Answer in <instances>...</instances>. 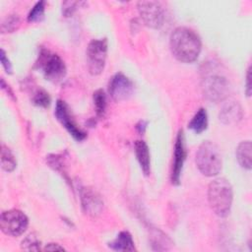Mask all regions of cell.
Returning <instances> with one entry per match:
<instances>
[{
    "mask_svg": "<svg viewBox=\"0 0 252 252\" xmlns=\"http://www.w3.org/2000/svg\"><path fill=\"white\" fill-rule=\"evenodd\" d=\"M172 55L180 62L192 63L201 52L202 43L199 35L186 27L176 28L169 38Z\"/></svg>",
    "mask_w": 252,
    "mask_h": 252,
    "instance_id": "6da1fadb",
    "label": "cell"
},
{
    "mask_svg": "<svg viewBox=\"0 0 252 252\" xmlns=\"http://www.w3.org/2000/svg\"><path fill=\"white\" fill-rule=\"evenodd\" d=\"M232 187L228 180L222 177L214 179L208 187V201L213 212L220 217H226L232 204Z\"/></svg>",
    "mask_w": 252,
    "mask_h": 252,
    "instance_id": "7a4b0ae2",
    "label": "cell"
},
{
    "mask_svg": "<svg viewBox=\"0 0 252 252\" xmlns=\"http://www.w3.org/2000/svg\"><path fill=\"white\" fill-rule=\"evenodd\" d=\"M195 160L200 172L209 177L218 175L222 167L220 151L211 141H205L199 146Z\"/></svg>",
    "mask_w": 252,
    "mask_h": 252,
    "instance_id": "3957f363",
    "label": "cell"
},
{
    "mask_svg": "<svg viewBox=\"0 0 252 252\" xmlns=\"http://www.w3.org/2000/svg\"><path fill=\"white\" fill-rule=\"evenodd\" d=\"M36 65L42 71L46 80L50 82L58 83L66 75V66L61 57L44 48L39 52Z\"/></svg>",
    "mask_w": 252,
    "mask_h": 252,
    "instance_id": "277c9868",
    "label": "cell"
},
{
    "mask_svg": "<svg viewBox=\"0 0 252 252\" xmlns=\"http://www.w3.org/2000/svg\"><path fill=\"white\" fill-rule=\"evenodd\" d=\"M107 54V40L105 38L93 39L87 47V64L92 75H99L104 68Z\"/></svg>",
    "mask_w": 252,
    "mask_h": 252,
    "instance_id": "5b68a950",
    "label": "cell"
},
{
    "mask_svg": "<svg viewBox=\"0 0 252 252\" xmlns=\"http://www.w3.org/2000/svg\"><path fill=\"white\" fill-rule=\"evenodd\" d=\"M29 225L28 217L20 210H9L1 214L0 227L1 230L11 236H20Z\"/></svg>",
    "mask_w": 252,
    "mask_h": 252,
    "instance_id": "8992f818",
    "label": "cell"
},
{
    "mask_svg": "<svg viewBox=\"0 0 252 252\" xmlns=\"http://www.w3.org/2000/svg\"><path fill=\"white\" fill-rule=\"evenodd\" d=\"M204 96L213 102L223 100L229 92L227 80L220 75H211L204 78L202 83Z\"/></svg>",
    "mask_w": 252,
    "mask_h": 252,
    "instance_id": "52a82bcc",
    "label": "cell"
},
{
    "mask_svg": "<svg viewBox=\"0 0 252 252\" xmlns=\"http://www.w3.org/2000/svg\"><path fill=\"white\" fill-rule=\"evenodd\" d=\"M139 14L146 26L152 29H159L164 21V11L159 2L140 1L138 2Z\"/></svg>",
    "mask_w": 252,
    "mask_h": 252,
    "instance_id": "ba28073f",
    "label": "cell"
},
{
    "mask_svg": "<svg viewBox=\"0 0 252 252\" xmlns=\"http://www.w3.org/2000/svg\"><path fill=\"white\" fill-rule=\"evenodd\" d=\"M134 92L132 81L122 73H117L111 77L108 83V93L115 101L128 99Z\"/></svg>",
    "mask_w": 252,
    "mask_h": 252,
    "instance_id": "9c48e42d",
    "label": "cell"
},
{
    "mask_svg": "<svg viewBox=\"0 0 252 252\" xmlns=\"http://www.w3.org/2000/svg\"><path fill=\"white\" fill-rule=\"evenodd\" d=\"M58 121L65 127V129L69 132V134L77 141H83L86 138V133L80 129L75 123L71 113L69 106L63 100H57L54 112Z\"/></svg>",
    "mask_w": 252,
    "mask_h": 252,
    "instance_id": "30bf717a",
    "label": "cell"
},
{
    "mask_svg": "<svg viewBox=\"0 0 252 252\" xmlns=\"http://www.w3.org/2000/svg\"><path fill=\"white\" fill-rule=\"evenodd\" d=\"M185 158H186V150H185V143H184V135H183V131L180 130L176 136V140L174 144L173 163H172V171H171L172 184H175V185L179 184L180 175H181Z\"/></svg>",
    "mask_w": 252,
    "mask_h": 252,
    "instance_id": "8fae6325",
    "label": "cell"
},
{
    "mask_svg": "<svg viewBox=\"0 0 252 252\" xmlns=\"http://www.w3.org/2000/svg\"><path fill=\"white\" fill-rule=\"evenodd\" d=\"M81 202L85 214L91 217H96L102 212L103 201L92 188L85 187L81 190Z\"/></svg>",
    "mask_w": 252,
    "mask_h": 252,
    "instance_id": "7c38bea8",
    "label": "cell"
},
{
    "mask_svg": "<svg viewBox=\"0 0 252 252\" xmlns=\"http://www.w3.org/2000/svg\"><path fill=\"white\" fill-rule=\"evenodd\" d=\"M243 117V112L240 104L235 100L225 102L219 114V119L225 125L237 124Z\"/></svg>",
    "mask_w": 252,
    "mask_h": 252,
    "instance_id": "4fadbf2b",
    "label": "cell"
},
{
    "mask_svg": "<svg viewBox=\"0 0 252 252\" xmlns=\"http://www.w3.org/2000/svg\"><path fill=\"white\" fill-rule=\"evenodd\" d=\"M134 149H135L137 159L139 161V164L143 172L146 175H149L151 171V158H150V152H149L148 145L144 141L138 140L134 144Z\"/></svg>",
    "mask_w": 252,
    "mask_h": 252,
    "instance_id": "5bb4252c",
    "label": "cell"
},
{
    "mask_svg": "<svg viewBox=\"0 0 252 252\" xmlns=\"http://www.w3.org/2000/svg\"><path fill=\"white\" fill-rule=\"evenodd\" d=\"M251 151H252V145L250 141H243L237 146V149L235 152L236 158L238 160V163L243 168L251 169V165H252Z\"/></svg>",
    "mask_w": 252,
    "mask_h": 252,
    "instance_id": "9a60e30c",
    "label": "cell"
},
{
    "mask_svg": "<svg viewBox=\"0 0 252 252\" xmlns=\"http://www.w3.org/2000/svg\"><path fill=\"white\" fill-rule=\"evenodd\" d=\"M109 246L117 251H135V245L131 234L128 231H121Z\"/></svg>",
    "mask_w": 252,
    "mask_h": 252,
    "instance_id": "2e32d148",
    "label": "cell"
},
{
    "mask_svg": "<svg viewBox=\"0 0 252 252\" xmlns=\"http://www.w3.org/2000/svg\"><path fill=\"white\" fill-rule=\"evenodd\" d=\"M188 127L197 134L205 131L208 127V114L206 109L200 108L188 123Z\"/></svg>",
    "mask_w": 252,
    "mask_h": 252,
    "instance_id": "e0dca14e",
    "label": "cell"
},
{
    "mask_svg": "<svg viewBox=\"0 0 252 252\" xmlns=\"http://www.w3.org/2000/svg\"><path fill=\"white\" fill-rule=\"evenodd\" d=\"M1 166L5 171L11 172L17 166V160L11 150L4 145L1 148Z\"/></svg>",
    "mask_w": 252,
    "mask_h": 252,
    "instance_id": "ac0fdd59",
    "label": "cell"
},
{
    "mask_svg": "<svg viewBox=\"0 0 252 252\" xmlns=\"http://www.w3.org/2000/svg\"><path fill=\"white\" fill-rule=\"evenodd\" d=\"M94 104L97 116H102L106 107V95L102 90H96L94 93Z\"/></svg>",
    "mask_w": 252,
    "mask_h": 252,
    "instance_id": "d6986e66",
    "label": "cell"
},
{
    "mask_svg": "<svg viewBox=\"0 0 252 252\" xmlns=\"http://www.w3.org/2000/svg\"><path fill=\"white\" fill-rule=\"evenodd\" d=\"M44 9H45V2L44 1L37 2L30 11L28 15V21L31 23L42 21L44 18Z\"/></svg>",
    "mask_w": 252,
    "mask_h": 252,
    "instance_id": "ffe728a7",
    "label": "cell"
},
{
    "mask_svg": "<svg viewBox=\"0 0 252 252\" xmlns=\"http://www.w3.org/2000/svg\"><path fill=\"white\" fill-rule=\"evenodd\" d=\"M22 248L29 251H38L40 250V241L36 235L31 233L22 241Z\"/></svg>",
    "mask_w": 252,
    "mask_h": 252,
    "instance_id": "44dd1931",
    "label": "cell"
},
{
    "mask_svg": "<svg viewBox=\"0 0 252 252\" xmlns=\"http://www.w3.org/2000/svg\"><path fill=\"white\" fill-rule=\"evenodd\" d=\"M32 101L37 106L47 107L50 103V97L44 90H37L32 97Z\"/></svg>",
    "mask_w": 252,
    "mask_h": 252,
    "instance_id": "7402d4cb",
    "label": "cell"
},
{
    "mask_svg": "<svg viewBox=\"0 0 252 252\" xmlns=\"http://www.w3.org/2000/svg\"><path fill=\"white\" fill-rule=\"evenodd\" d=\"M20 25V20L17 16L8 17L1 25L2 32H12L18 29Z\"/></svg>",
    "mask_w": 252,
    "mask_h": 252,
    "instance_id": "603a6c76",
    "label": "cell"
},
{
    "mask_svg": "<svg viewBox=\"0 0 252 252\" xmlns=\"http://www.w3.org/2000/svg\"><path fill=\"white\" fill-rule=\"evenodd\" d=\"M78 2H72V1H67L62 4V12L66 17H69L70 15L73 14V12L76 10V6L78 5Z\"/></svg>",
    "mask_w": 252,
    "mask_h": 252,
    "instance_id": "cb8c5ba5",
    "label": "cell"
},
{
    "mask_svg": "<svg viewBox=\"0 0 252 252\" xmlns=\"http://www.w3.org/2000/svg\"><path fill=\"white\" fill-rule=\"evenodd\" d=\"M1 63L5 69V71L9 74L12 73V65L9 61V59L6 57V54H5V51L2 49L1 50Z\"/></svg>",
    "mask_w": 252,
    "mask_h": 252,
    "instance_id": "d4e9b609",
    "label": "cell"
},
{
    "mask_svg": "<svg viewBox=\"0 0 252 252\" xmlns=\"http://www.w3.org/2000/svg\"><path fill=\"white\" fill-rule=\"evenodd\" d=\"M246 94L247 96H250L251 95V68L250 66L248 67L247 69V72H246Z\"/></svg>",
    "mask_w": 252,
    "mask_h": 252,
    "instance_id": "484cf974",
    "label": "cell"
},
{
    "mask_svg": "<svg viewBox=\"0 0 252 252\" xmlns=\"http://www.w3.org/2000/svg\"><path fill=\"white\" fill-rule=\"evenodd\" d=\"M44 250H47V251H62V250H64V248L62 246H60L59 244H57V243H48L44 247Z\"/></svg>",
    "mask_w": 252,
    "mask_h": 252,
    "instance_id": "4316f807",
    "label": "cell"
},
{
    "mask_svg": "<svg viewBox=\"0 0 252 252\" xmlns=\"http://www.w3.org/2000/svg\"><path fill=\"white\" fill-rule=\"evenodd\" d=\"M146 127H147V122H145V121H140L139 124H137V129H138L139 133H141V134H143L145 132Z\"/></svg>",
    "mask_w": 252,
    "mask_h": 252,
    "instance_id": "83f0119b",
    "label": "cell"
}]
</instances>
